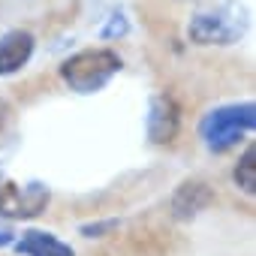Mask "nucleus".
<instances>
[{"label": "nucleus", "instance_id": "1", "mask_svg": "<svg viewBox=\"0 0 256 256\" xmlns=\"http://www.w3.org/2000/svg\"><path fill=\"white\" fill-rule=\"evenodd\" d=\"M253 126H256V106L253 102H229V106L211 108L202 118L199 136L208 151L223 154L232 145H238L244 136H250Z\"/></svg>", "mask_w": 256, "mask_h": 256}, {"label": "nucleus", "instance_id": "2", "mask_svg": "<svg viewBox=\"0 0 256 256\" xmlns=\"http://www.w3.org/2000/svg\"><path fill=\"white\" fill-rule=\"evenodd\" d=\"M120 58L112 48H88L60 64V78L66 82L70 90L76 94H96L102 90L118 72H120Z\"/></svg>", "mask_w": 256, "mask_h": 256}, {"label": "nucleus", "instance_id": "3", "mask_svg": "<svg viewBox=\"0 0 256 256\" xmlns=\"http://www.w3.org/2000/svg\"><path fill=\"white\" fill-rule=\"evenodd\" d=\"M244 28H247V18L235 4H217V6L199 10L190 18L187 36L196 46H232L241 40Z\"/></svg>", "mask_w": 256, "mask_h": 256}, {"label": "nucleus", "instance_id": "4", "mask_svg": "<svg viewBox=\"0 0 256 256\" xmlns=\"http://www.w3.org/2000/svg\"><path fill=\"white\" fill-rule=\"evenodd\" d=\"M52 193L42 181L18 184L12 178H0V217L10 220H28L46 211Z\"/></svg>", "mask_w": 256, "mask_h": 256}, {"label": "nucleus", "instance_id": "5", "mask_svg": "<svg viewBox=\"0 0 256 256\" xmlns=\"http://www.w3.org/2000/svg\"><path fill=\"white\" fill-rule=\"evenodd\" d=\"M178 126H181V112H178L175 100L166 96V94L151 96V106H148V139L154 145H166V142L175 139Z\"/></svg>", "mask_w": 256, "mask_h": 256}, {"label": "nucleus", "instance_id": "6", "mask_svg": "<svg viewBox=\"0 0 256 256\" xmlns=\"http://www.w3.org/2000/svg\"><path fill=\"white\" fill-rule=\"evenodd\" d=\"M34 46H36V40L28 30H6V34H0V76L18 72L30 60Z\"/></svg>", "mask_w": 256, "mask_h": 256}, {"label": "nucleus", "instance_id": "7", "mask_svg": "<svg viewBox=\"0 0 256 256\" xmlns=\"http://www.w3.org/2000/svg\"><path fill=\"white\" fill-rule=\"evenodd\" d=\"M211 199H214V193L208 190V184H202V181H184L175 190V196H172V211H175L178 220H193L199 211H205L211 205Z\"/></svg>", "mask_w": 256, "mask_h": 256}, {"label": "nucleus", "instance_id": "8", "mask_svg": "<svg viewBox=\"0 0 256 256\" xmlns=\"http://www.w3.org/2000/svg\"><path fill=\"white\" fill-rule=\"evenodd\" d=\"M12 244H16V250L22 256H76V250L70 244H64L52 232H40V229L22 232V238L12 241Z\"/></svg>", "mask_w": 256, "mask_h": 256}, {"label": "nucleus", "instance_id": "9", "mask_svg": "<svg viewBox=\"0 0 256 256\" xmlns=\"http://www.w3.org/2000/svg\"><path fill=\"white\" fill-rule=\"evenodd\" d=\"M235 184H238L247 196L256 193V148H253V145L241 154V160H238V166H235Z\"/></svg>", "mask_w": 256, "mask_h": 256}, {"label": "nucleus", "instance_id": "10", "mask_svg": "<svg viewBox=\"0 0 256 256\" xmlns=\"http://www.w3.org/2000/svg\"><path fill=\"white\" fill-rule=\"evenodd\" d=\"M126 30H130V24H126V18L118 12V16H112L108 28H102V36H106V40H108V36H124Z\"/></svg>", "mask_w": 256, "mask_h": 256}, {"label": "nucleus", "instance_id": "11", "mask_svg": "<svg viewBox=\"0 0 256 256\" xmlns=\"http://www.w3.org/2000/svg\"><path fill=\"white\" fill-rule=\"evenodd\" d=\"M106 229H114V220H106V223H88V226H82V235L94 238V235H100V232H106Z\"/></svg>", "mask_w": 256, "mask_h": 256}, {"label": "nucleus", "instance_id": "12", "mask_svg": "<svg viewBox=\"0 0 256 256\" xmlns=\"http://www.w3.org/2000/svg\"><path fill=\"white\" fill-rule=\"evenodd\" d=\"M16 241V232H12V226L10 223H0V247H10Z\"/></svg>", "mask_w": 256, "mask_h": 256}]
</instances>
